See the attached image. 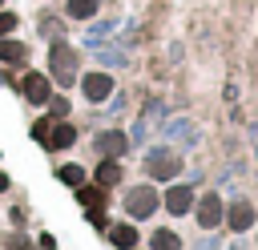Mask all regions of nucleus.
Segmentation results:
<instances>
[{
	"instance_id": "aec40b11",
	"label": "nucleus",
	"mask_w": 258,
	"mask_h": 250,
	"mask_svg": "<svg viewBox=\"0 0 258 250\" xmlns=\"http://www.w3.org/2000/svg\"><path fill=\"white\" fill-rule=\"evenodd\" d=\"M12 28H16V16H12V12H4V8H0V36H8V32H12Z\"/></svg>"
},
{
	"instance_id": "f8f14e48",
	"label": "nucleus",
	"mask_w": 258,
	"mask_h": 250,
	"mask_svg": "<svg viewBox=\"0 0 258 250\" xmlns=\"http://www.w3.org/2000/svg\"><path fill=\"white\" fill-rule=\"evenodd\" d=\"M117 181H121V165H117V157H105V161L97 165V185L109 190V185H117Z\"/></svg>"
},
{
	"instance_id": "4468645a",
	"label": "nucleus",
	"mask_w": 258,
	"mask_h": 250,
	"mask_svg": "<svg viewBox=\"0 0 258 250\" xmlns=\"http://www.w3.org/2000/svg\"><path fill=\"white\" fill-rule=\"evenodd\" d=\"M97 8H101V0H69L64 4V12L73 20H89V16H97Z\"/></svg>"
},
{
	"instance_id": "dca6fc26",
	"label": "nucleus",
	"mask_w": 258,
	"mask_h": 250,
	"mask_svg": "<svg viewBox=\"0 0 258 250\" xmlns=\"http://www.w3.org/2000/svg\"><path fill=\"white\" fill-rule=\"evenodd\" d=\"M56 177H60L64 185H73V190H77V185H85V169H81V165H60V169H56Z\"/></svg>"
},
{
	"instance_id": "0eeeda50",
	"label": "nucleus",
	"mask_w": 258,
	"mask_h": 250,
	"mask_svg": "<svg viewBox=\"0 0 258 250\" xmlns=\"http://www.w3.org/2000/svg\"><path fill=\"white\" fill-rule=\"evenodd\" d=\"M189 206H194V190L189 185H169L165 190V210L169 214H189Z\"/></svg>"
},
{
	"instance_id": "ddd939ff",
	"label": "nucleus",
	"mask_w": 258,
	"mask_h": 250,
	"mask_svg": "<svg viewBox=\"0 0 258 250\" xmlns=\"http://www.w3.org/2000/svg\"><path fill=\"white\" fill-rule=\"evenodd\" d=\"M77 202L89 206V210H101L105 206V185H77Z\"/></svg>"
},
{
	"instance_id": "6ab92c4d",
	"label": "nucleus",
	"mask_w": 258,
	"mask_h": 250,
	"mask_svg": "<svg viewBox=\"0 0 258 250\" xmlns=\"http://www.w3.org/2000/svg\"><path fill=\"white\" fill-rule=\"evenodd\" d=\"M48 109H52V117L60 121V117L69 113V101H64V97H48Z\"/></svg>"
},
{
	"instance_id": "f257e3e1",
	"label": "nucleus",
	"mask_w": 258,
	"mask_h": 250,
	"mask_svg": "<svg viewBox=\"0 0 258 250\" xmlns=\"http://www.w3.org/2000/svg\"><path fill=\"white\" fill-rule=\"evenodd\" d=\"M48 69H52V81H56V85H73V81H77V52H73L64 40H52V48H48Z\"/></svg>"
},
{
	"instance_id": "2eb2a0df",
	"label": "nucleus",
	"mask_w": 258,
	"mask_h": 250,
	"mask_svg": "<svg viewBox=\"0 0 258 250\" xmlns=\"http://www.w3.org/2000/svg\"><path fill=\"white\" fill-rule=\"evenodd\" d=\"M0 60L4 65H20L24 60V44L20 40H0Z\"/></svg>"
},
{
	"instance_id": "5701e85b",
	"label": "nucleus",
	"mask_w": 258,
	"mask_h": 250,
	"mask_svg": "<svg viewBox=\"0 0 258 250\" xmlns=\"http://www.w3.org/2000/svg\"><path fill=\"white\" fill-rule=\"evenodd\" d=\"M0 4H4V0H0Z\"/></svg>"
},
{
	"instance_id": "a211bd4d",
	"label": "nucleus",
	"mask_w": 258,
	"mask_h": 250,
	"mask_svg": "<svg viewBox=\"0 0 258 250\" xmlns=\"http://www.w3.org/2000/svg\"><path fill=\"white\" fill-rule=\"evenodd\" d=\"M48 129H52V117H40V121H32V137H36V141H48Z\"/></svg>"
},
{
	"instance_id": "20e7f679",
	"label": "nucleus",
	"mask_w": 258,
	"mask_h": 250,
	"mask_svg": "<svg viewBox=\"0 0 258 250\" xmlns=\"http://www.w3.org/2000/svg\"><path fill=\"white\" fill-rule=\"evenodd\" d=\"M20 93H24L32 105H48V97H52V81H48L44 73H24V77H20Z\"/></svg>"
},
{
	"instance_id": "4be33fe9",
	"label": "nucleus",
	"mask_w": 258,
	"mask_h": 250,
	"mask_svg": "<svg viewBox=\"0 0 258 250\" xmlns=\"http://www.w3.org/2000/svg\"><path fill=\"white\" fill-rule=\"evenodd\" d=\"M8 185H12V181H8V173H0V194H4Z\"/></svg>"
},
{
	"instance_id": "39448f33",
	"label": "nucleus",
	"mask_w": 258,
	"mask_h": 250,
	"mask_svg": "<svg viewBox=\"0 0 258 250\" xmlns=\"http://www.w3.org/2000/svg\"><path fill=\"white\" fill-rule=\"evenodd\" d=\"M81 93L97 105V101H105V97L113 93V77H109V73H85V77H81Z\"/></svg>"
},
{
	"instance_id": "1a4fd4ad",
	"label": "nucleus",
	"mask_w": 258,
	"mask_h": 250,
	"mask_svg": "<svg viewBox=\"0 0 258 250\" xmlns=\"http://www.w3.org/2000/svg\"><path fill=\"white\" fill-rule=\"evenodd\" d=\"M226 222H230V230H238V234L250 230V226H254V206H250V202H234V206L226 210Z\"/></svg>"
},
{
	"instance_id": "f3484780",
	"label": "nucleus",
	"mask_w": 258,
	"mask_h": 250,
	"mask_svg": "<svg viewBox=\"0 0 258 250\" xmlns=\"http://www.w3.org/2000/svg\"><path fill=\"white\" fill-rule=\"evenodd\" d=\"M153 250H181V238L173 230H157L153 234Z\"/></svg>"
},
{
	"instance_id": "9d476101",
	"label": "nucleus",
	"mask_w": 258,
	"mask_h": 250,
	"mask_svg": "<svg viewBox=\"0 0 258 250\" xmlns=\"http://www.w3.org/2000/svg\"><path fill=\"white\" fill-rule=\"evenodd\" d=\"M125 145H129V137H125L121 129H109V133H101V137H97V149H101L105 157H121V153H125Z\"/></svg>"
},
{
	"instance_id": "9b49d317",
	"label": "nucleus",
	"mask_w": 258,
	"mask_h": 250,
	"mask_svg": "<svg viewBox=\"0 0 258 250\" xmlns=\"http://www.w3.org/2000/svg\"><path fill=\"white\" fill-rule=\"evenodd\" d=\"M109 242H113L117 250H133V246H137V230H133L129 222H117V226H109Z\"/></svg>"
},
{
	"instance_id": "412c9836",
	"label": "nucleus",
	"mask_w": 258,
	"mask_h": 250,
	"mask_svg": "<svg viewBox=\"0 0 258 250\" xmlns=\"http://www.w3.org/2000/svg\"><path fill=\"white\" fill-rule=\"evenodd\" d=\"M89 222H93L97 230H105V214H101V210H89Z\"/></svg>"
},
{
	"instance_id": "f03ea898",
	"label": "nucleus",
	"mask_w": 258,
	"mask_h": 250,
	"mask_svg": "<svg viewBox=\"0 0 258 250\" xmlns=\"http://www.w3.org/2000/svg\"><path fill=\"white\" fill-rule=\"evenodd\" d=\"M145 173H149V177H157V181H169V177H177V173H181V157H177V153H169V149H153V153L145 157Z\"/></svg>"
},
{
	"instance_id": "423d86ee",
	"label": "nucleus",
	"mask_w": 258,
	"mask_h": 250,
	"mask_svg": "<svg viewBox=\"0 0 258 250\" xmlns=\"http://www.w3.org/2000/svg\"><path fill=\"white\" fill-rule=\"evenodd\" d=\"M222 218H226V210H222V198H218V194H206V198L198 202V226H202V230H214Z\"/></svg>"
},
{
	"instance_id": "6e6552de",
	"label": "nucleus",
	"mask_w": 258,
	"mask_h": 250,
	"mask_svg": "<svg viewBox=\"0 0 258 250\" xmlns=\"http://www.w3.org/2000/svg\"><path fill=\"white\" fill-rule=\"evenodd\" d=\"M73 141H77V129H73L64 117H60V121H52V129H48V141H44V145H48V149H69Z\"/></svg>"
},
{
	"instance_id": "7ed1b4c3",
	"label": "nucleus",
	"mask_w": 258,
	"mask_h": 250,
	"mask_svg": "<svg viewBox=\"0 0 258 250\" xmlns=\"http://www.w3.org/2000/svg\"><path fill=\"white\" fill-rule=\"evenodd\" d=\"M125 210H129V218H149L157 210V190L153 185H133L125 194Z\"/></svg>"
}]
</instances>
